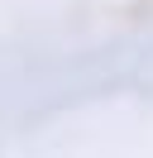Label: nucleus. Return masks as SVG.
Listing matches in <instances>:
<instances>
[]
</instances>
